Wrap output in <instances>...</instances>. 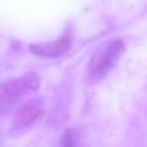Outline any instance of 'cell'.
<instances>
[{
	"mask_svg": "<svg viewBox=\"0 0 147 147\" xmlns=\"http://www.w3.org/2000/svg\"><path fill=\"white\" fill-rule=\"evenodd\" d=\"M125 51V44L121 40H114L102 47L98 52L93 56L89 63V72L93 80H99L105 78L111 69L120 59L123 52Z\"/></svg>",
	"mask_w": 147,
	"mask_h": 147,
	"instance_id": "6da1fadb",
	"label": "cell"
},
{
	"mask_svg": "<svg viewBox=\"0 0 147 147\" xmlns=\"http://www.w3.org/2000/svg\"><path fill=\"white\" fill-rule=\"evenodd\" d=\"M40 80L35 72H28L14 80H9L1 85L0 97L3 101H14L23 96L38 90Z\"/></svg>",
	"mask_w": 147,
	"mask_h": 147,
	"instance_id": "7a4b0ae2",
	"label": "cell"
},
{
	"mask_svg": "<svg viewBox=\"0 0 147 147\" xmlns=\"http://www.w3.org/2000/svg\"><path fill=\"white\" fill-rule=\"evenodd\" d=\"M44 112V102L40 98H34L31 101L23 103L14 112L10 123L12 132H20L30 125H32Z\"/></svg>",
	"mask_w": 147,
	"mask_h": 147,
	"instance_id": "3957f363",
	"label": "cell"
},
{
	"mask_svg": "<svg viewBox=\"0 0 147 147\" xmlns=\"http://www.w3.org/2000/svg\"><path fill=\"white\" fill-rule=\"evenodd\" d=\"M70 38L65 36V38L59 39V40L54 41V43H47V44H32L30 47V51L32 53L38 54V56L43 57H57L59 54L65 53L67 49L70 48Z\"/></svg>",
	"mask_w": 147,
	"mask_h": 147,
	"instance_id": "277c9868",
	"label": "cell"
},
{
	"mask_svg": "<svg viewBox=\"0 0 147 147\" xmlns=\"http://www.w3.org/2000/svg\"><path fill=\"white\" fill-rule=\"evenodd\" d=\"M79 132L75 129L65 130L61 137V147H79Z\"/></svg>",
	"mask_w": 147,
	"mask_h": 147,
	"instance_id": "5b68a950",
	"label": "cell"
}]
</instances>
